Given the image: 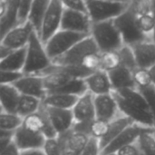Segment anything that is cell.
<instances>
[{
	"label": "cell",
	"mask_w": 155,
	"mask_h": 155,
	"mask_svg": "<svg viewBox=\"0 0 155 155\" xmlns=\"http://www.w3.org/2000/svg\"><path fill=\"white\" fill-rule=\"evenodd\" d=\"M101 153L102 149L100 145V140L94 137H90L81 155H101Z\"/></svg>",
	"instance_id": "60d3db41"
},
{
	"label": "cell",
	"mask_w": 155,
	"mask_h": 155,
	"mask_svg": "<svg viewBox=\"0 0 155 155\" xmlns=\"http://www.w3.org/2000/svg\"><path fill=\"white\" fill-rule=\"evenodd\" d=\"M87 92L88 89L84 79L72 78L63 87H61L60 89L52 94H64L70 95H76L80 97Z\"/></svg>",
	"instance_id": "4dcf8cb0"
},
{
	"label": "cell",
	"mask_w": 155,
	"mask_h": 155,
	"mask_svg": "<svg viewBox=\"0 0 155 155\" xmlns=\"http://www.w3.org/2000/svg\"><path fill=\"white\" fill-rule=\"evenodd\" d=\"M138 68L149 69L155 64V42L143 41L131 46Z\"/></svg>",
	"instance_id": "d6986e66"
},
{
	"label": "cell",
	"mask_w": 155,
	"mask_h": 155,
	"mask_svg": "<svg viewBox=\"0 0 155 155\" xmlns=\"http://www.w3.org/2000/svg\"><path fill=\"white\" fill-rule=\"evenodd\" d=\"M45 46L39 35L34 32L26 46V60L23 73L26 75H38L52 64Z\"/></svg>",
	"instance_id": "7a4b0ae2"
},
{
	"label": "cell",
	"mask_w": 155,
	"mask_h": 155,
	"mask_svg": "<svg viewBox=\"0 0 155 155\" xmlns=\"http://www.w3.org/2000/svg\"><path fill=\"white\" fill-rule=\"evenodd\" d=\"M13 85L19 91L21 94L36 97L42 101L48 94L45 87L44 78L39 75L25 74Z\"/></svg>",
	"instance_id": "7c38bea8"
},
{
	"label": "cell",
	"mask_w": 155,
	"mask_h": 155,
	"mask_svg": "<svg viewBox=\"0 0 155 155\" xmlns=\"http://www.w3.org/2000/svg\"><path fill=\"white\" fill-rule=\"evenodd\" d=\"M137 144L143 155H155L154 128H145L140 134Z\"/></svg>",
	"instance_id": "f546056e"
},
{
	"label": "cell",
	"mask_w": 155,
	"mask_h": 155,
	"mask_svg": "<svg viewBox=\"0 0 155 155\" xmlns=\"http://www.w3.org/2000/svg\"><path fill=\"white\" fill-rule=\"evenodd\" d=\"M43 105V101L33 96L21 94L16 114L21 117L25 118L31 114L37 113Z\"/></svg>",
	"instance_id": "83f0119b"
},
{
	"label": "cell",
	"mask_w": 155,
	"mask_h": 155,
	"mask_svg": "<svg viewBox=\"0 0 155 155\" xmlns=\"http://www.w3.org/2000/svg\"><path fill=\"white\" fill-rule=\"evenodd\" d=\"M114 21L122 35L124 45L132 46L140 42L147 40L152 41L139 29L136 20V7L134 1H131V5L127 10Z\"/></svg>",
	"instance_id": "3957f363"
},
{
	"label": "cell",
	"mask_w": 155,
	"mask_h": 155,
	"mask_svg": "<svg viewBox=\"0 0 155 155\" xmlns=\"http://www.w3.org/2000/svg\"><path fill=\"white\" fill-rule=\"evenodd\" d=\"M26 60V47L12 52L5 58L0 60V71L23 72Z\"/></svg>",
	"instance_id": "603a6c76"
},
{
	"label": "cell",
	"mask_w": 155,
	"mask_h": 155,
	"mask_svg": "<svg viewBox=\"0 0 155 155\" xmlns=\"http://www.w3.org/2000/svg\"><path fill=\"white\" fill-rule=\"evenodd\" d=\"M43 151L46 155H63L65 152L58 137L54 139H46Z\"/></svg>",
	"instance_id": "d590c367"
},
{
	"label": "cell",
	"mask_w": 155,
	"mask_h": 155,
	"mask_svg": "<svg viewBox=\"0 0 155 155\" xmlns=\"http://www.w3.org/2000/svg\"><path fill=\"white\" fill-rule=\"evenodd\" d=\"M117 94L120 97H122L124 100H125L126 102H128L130 104L140 108L143 111L146 112H150V108L143 97V95L141 94V92L136 89V88H127V89H124L118 92H113Z\"/></svg>",
	"instance_id": "f1b7e54d"
},
{
	"label": "cell",
	"mask_w": 155,
	"mask_h": 155,
	"mask_svg": "<svg viewBox=\"0 0 155 155\" xmlns=\"http://www.w3.org/2000/svg\"><path fill=\"white\" fill-rule=\"evenodd\" d=\"M64 8L75 11V12H80L84 14H88L87 10V5H86V1H82V0H65L63 1Z\"/></svg>",
	"instance_id": "b9f144b4"
},
{
	"label": "cell",
	"mask_w": 155,
	"mask_h": 155,
	"mask_svg": "<svg viewBox=\"0 0 155 155\" xmlns=\"http://www.w3.org/2000/svg\"><path fill=\"white\" fill-rule=\"evenodd\" d=\"M32 2L29 0H20L17 8V22L18 25L28 22V17L32 6Z\"/></svg>",
	"instance_id": "74e56055"
},
{
	"label": "cell",
	"mask_w": 155,
	"mask_h": 155,
	"mask_svg": "<svg viewBox=\"0 0 155 155\" xmlns=\"http://www.w3.org/2000/svg\"><path fill=\"white\" fill-rule=\"evenodd\" d=\"M34 32L35 30L29 22L17 25L1 38L0 45L11 51L25 48Z\"/></svg>",
	"instance_id": "ba28073f"
},
{
	"label": "cell",
	"mask_w": 155,
	"mask_h": 155,
	"mask_svg": "<svg viewBox=\"0 0 155 155\" xmlns=\"http://www.w3.org/2000/svg\"><path fill=\"white\" fill-rule=\"evenodd\" d=\"M15 132L0 130V151L5 149L8 145L14 143Z\"/></svg>",
	"instance_id": "7bdbcfd3"
},
{
	"label": "cell",
	"mask_w": 155,
	"mask_h": 155,
	"mask_svg": "<svg viewBox=\"0 0 155 155\" xmlns=\"http://www.w3.org/2000/svg\"><path fill=\"white\" fill-rule=\"evenodd\" d=\"M88 92L94 96L113 94V86L107 72L98 70L84 79Z\"/></svg>",
	"instance_id": "ac0fdd59"
},
{
	"label": "cell",
	"mask_w": 155,
	"mask_h": 155,
	"mask_svg": "<svg viewBox=\"0 0 155 155\" xmlns=\"http://www.w3.org/2000/svg\"><path fill=\"white\" fill-rule=\"evenodd\" d=\"M121 65V58L118 51L101 53V70L107 73L118 68Z\"/></svg>",
	"instance_id": "d6a6232c"
},
{
	"label": "cell",
	"mask_w": 155,
	"mask_h": 155,
	"mask_svg": "<svg viewBox=\"0 0 155 155\" xmlns=\"http://www.w3.org/2000/svg\"><path fill=\"white\" fill-rule=\"evenodd\" d=\"M114 92H118L127 88H136L134 81L133 71L120 65L118 68L108 73Z\"/></svg>",
	"instance_id": "7402d4cb"
},
{
	"label": "cell",
	"mask_w": 155,
	"mask_h": 155,
	"mask_svg": "<svg viewBox=\"0 0 155 155\" xmlns=\"http://www.w3.org/2000/svg\"><path fill=\"white\" fill-rule=\"evenodd\" d=\"M94 106L96 119L101 121L111 123L123 115L114 94L94 96Z\"/></svg>",
	"instance_id": "30bf717a"
},
{
	"label": "cell",
	"mask_w": 155,
	"mask_h": 155,
	"mask_svg": "<svg viewBox=\"0 0 155 155\" xmlns=\"http://www.w3.org/2000/svg\"><path fill=\"white\" fill-rule=\"evenodd\" d=\"M21 97L19 91L12 84H0V112L16 114Z\"/></svg>",
	"instance_id": "44dd1931"
},
{
	"label": "cell",
	"mask_w": 155,
	"mask_h": 155,
	"mask_svg": "<svg viewBox=\"0 0 155 155\" xmlns=\"http://www.w3.org/2000/svg\"><path fill=\"white\" fill-rule=\"evenodd\" d=\"M148 127H143L142 125L134 124L123 131L111 143H109L103 151L101 155H106L109 153H117L120 149L129 144L134 143L137 142L142 132Z\"/></svg>",
	"instance_id": "5bb4252c"
},
{
	"label": "cell",
	"mask_w": 155,
	"mask_h": 155,
	"mask_svg": "<svg viewBox=\"0 0 155 155\" xmlns=\"http://www.w3.org/2000/svg\"><path fill=\"white\" fill-rule=\"evenodd\" d=\"M81 65L91 73H94L101 69V53L91 54L87 55L82 62Z\"/></svg>",
	"instance_id": "8d00e7d4"
},
{
	"label": "cell",
	"mask_w": 155,
	"mask_h": 155,
	"mask_svg": "<svg viewBox=\"0 0 155 155\" xmlns=\"http://www.w3.org/2000/svg\"><path fill=\"white\" fill-rule=\"evenodd\" d=\"M134 124V123L131 119L125 117L124 115H122V116L118 117L117 119L114 120L113 122H111L109 124V128H108L107 134L102 140H100V145H101L102 151L109 143H111L123 131H124L127 127H129L130 125H132Z\"/></svg>",
	"instance_id": "cb8c5ba5"
},
{
	"label": "cell",
	"mask_w": 155,
	"mask_h": 155,
	"mask_svg": "<svg viewBox=\"0 0 155 155\" xmlns=\"http://www.w3.org/2000/svg\"><path fill=\"white\" fill-rule=\"evenodd\" d=\"M24 118L17 114L0 112V130L15 132L23 125Z\"/></svg>",
	"instance_id": "1f68e13d"
},
{
	"label": "cell",
	"mask_w": 155,
	"mask_h": 155,
	"mask_svg": "<svg viewBox=\"0 0 155 155\" xmlns=\"http://www.w3.org/2000/svg\"><path fill=\"white\" fill-rule=\"evenodd\" d=\"M21 155H46L43 149H35V150H28L21 152Z\"/></svg>",
	"instance_id": "bcb514c9"
},
{
	"label": "cell",
	"mask_w": 155,
	"mask_h": 155,
	"mask_svg": "<svg viewBox=\"0 0 155 155\" xmlns=\"http://www.w3.org/2000/svg\"><path fill=\"white\" fill-rule=\"evenodd\" d=\"M58 139L65 151H70L81 155L90 139V136L72 129L65 134L58 135Z\"/></svg>",
	"instance_id": "ffe728a7"
},
{
	"label": "cell",
	"mask_w": 155,
	"mask_h": 155,
	"mask_svg": "<svg viewBox=\"0 0 155 155\" xmlns=\"http://www.w3.org/2000/svg\"><path fill=\"white\" fill-rule=\"evenodd\" d=\"M93 23L88 14L75 12L64 8L61 29L90 35Z\"/></svg>",
	"instance_id": "9c48e42d"
},
{
	"label": "cell",
	"mask_w": 155,
	"mask_h": 155,
	"mask_svg": "<svg viewBox=\"0 0 155 155\" xmlns=\"http://www.w3.org/2000/svg\"><path fill=\"white\" fill-rule=\"evenodd\" d=\"M136 20L141 32L155 42V18L151 12L150 1H134Z\"/></svg>",
	"instance_id": "4fadbf2b"
},
{
	"label": "cell",
	"mask_w": 155,
	"mask_h": 155,
	"mask_svg": "<svg viewBox=\"0 0 155 155\" xmlns=\"http://www.w3.org/2000/svg\"><path fill=\"white\" fill-rule=\"evenodd\" d=\"M138 90L143 95V97L150 108V111L155 120V85L152 84L146 88L138 89Z\"/></svg>",
	"instance_id": "f35d334b"
},
{
	"label": "cell",
	"mask_w": 155,
	"mask_h": 155,
	"mask_svg": "<svg viewBox=\"0 0 155 155\" xmlns=\"http://www.w3.org/2000/svg\"><path fill=\"white\" fill-rule=\"evenodd\" d=\"M133 76L136 89L146 88L153 84L148 69L137 68L133 72Z\"/></svg>",
	"instance_id": "e575fe53"
},
{
	"label": "cell",
	"mask_w": 155,
	"mask_h": 155,
	"mask_svg": "<svg viewBox=\"0 0 155 155\" xmlns=\"http://www.w3.org/2000/svg\"><path fill=\"white\" fill-rule=\"evenodd\" d=\"M79 96L64 94H49L43 100V104L46 107L72 110L77 103Z\"/></svg>",
	"instance_id": "4316f807"
},
{
	"label": "cell",
	"mask_w": 155,
	"mask_h": 155,
	"mask_svg": "<svg viewBox=\"0 0 155 155\" xmlns=\"http://www.w3.org/2000/svg\"><path fill=\"white\" fill-rule=\"evenodd\" d=\"M116 153L117 155H142L141 150L137 144V142L123 147Z\"/></svg>",
	"instance_id": "ee69618b"
},
{
	"label": "cell",
	"mask_w": 155,
	"mask_h": 155,
	"mask_svg": "<svg viewBox=\"0 0 155 155\" xmlns=\"http://www.w3.org/2000/svg\"><path fill=\"white\" fill-rule=\"evenodd\" d=\"M154 129H155V128H154Z\"/></svg>",
	"instance_id": "816d5d0a"
},
{
	"label": "cell",
	"mask_w": 155,
	"mask_h": 155,
	"mask_svg": "<svg viewBox=\"0 0 155 155\" xmlns=\"http://www.w3.org/2000/svg\"><path fill=\"white\" fill-rule=\"evenodd\" d=\"M100 53L94 40L91 35L84 38L74 45L68 52L56 58L52 63L59 66L80 65L83 60L91 54Z\"/></svg>",
	"instance_id": "8992f818"
},
{
	"label": "cell",
	"mask_w": 155,
	"mask_h": 155,
	"mask_svg": "<svg viewBox=\"0 0 155 155\" xmlns=\"http://www.w3.org/2000/svg\"><path fill=\"white\" fill-rule=\"evenodd\" d=\"M45 141L46 138L43 134L29 131L23 126L15 132L14 143L21 152L43 149Z\"/></svg>",
	"instance_id": "2e32d148"
},
{
	"label": "cell",
	"mask_w": 155,
	"mask_h": 155,
	"mask_svg": "<svg viewBox=\"0 0 155 155\" xmlns=\"http://www.w3.org/2000/svg\"><path fill=\"white\" fill-rule=\"evenodd\" d=\"M50 0H34L28 17V22L32 25L35 32L39 35L45 13Z\"/></svg>",
	"instance_id": "d4e9b609"
},
{
	"label": "cell",
	"mask_w": 155,
	"mask_h": 155,
	"mask_svg": "<svg viewBox=\"0 0 155 155\" xmlns=\"http://www.w3.org/2000/svg\"><path fill=\"white\" fill-rule=\"evenodd\" d=\"M120 58H121V65L124 66L131 71H134L138 68L134 54L133 49L129 45H124L120 50H118Z\"/></svg>",
	"instance_id": "836d02e7"
},
{
	"label": "cell",
	"mask_w": 155,
	"mask_h": 155,
	"mask_svg": "<svg viewBox=\"0 0 155 155\" xmlns=\"http://www.w3.org/2000/svg\"><path fill=\"white\" fill-rule=\"evenodd\" d=\"M20 0H8V9L0 16V36H5L10 30L18 25L17 8Z\"/></svg>",
	"instance_id": "484cf974"
},
{
	"label": "cell",
	"mask_w": 155,
	"mask_h": 155,
	"mask_svg": "<svg viewBox=\"0 0 155 155\" xmlns=\"http://www.w3.org/2000/svg\"><path fill=\"white\" fill-rule=\"evenodd\" d=\"M148 71H149V74H150V76H151L152 83H153V85H155V64H153L152 67H150L148 69Z\"/></svg>",
	"instance_id": "7dc6e473"
},
{
	"label": "cell",
	"mask_w": 155,
	"mask_h": 155,
	"mask_svg": "<svg viewBox=\"0 0 155 155\" xmlns=\"http://www.w3.org/2000/svg\"><path fill=\"white\" fill-rule=\"evenodd\" d=\"M87 36L88 35L61 29L45 45L46 53L53 62L56 58L64 54L74 45Z\"/></svg>",
	"instance_id": "5b68a950"
},
{
	"label": "cell",
	"mask_w": 155,
	"mask_h": 155,
	"mask_svg": "<svg viewBox=\"0 0 155 155\" xmlns=\"http://www.w3.org/2000/svg\"><path fill=\"white\" fill-rule=\"evenodd\" d=\"M130 5L131 1H86L88 15L93 24L115 20Z\"/></svg>",
	"instance_id": "277c9868"
},
{
	"label": "cell",
	"mask_w": 155,
	"mask_h": 155,
	"mask_svg": "<svg viewBox=\"0 0 155 155\" xmlns=\"http://www.w3.org/2000/svg\"><path fill=\"white\" fill-rule=\"evenodd\" d=\"M72 111L74 114V124L90 123L95 120L94 95L90 92H87L80 96Z\"/></svg>",
	"instance_id": "e0dca14e"
},
{
	"label": "cell",
	"mask_w": 155,
	"mask_h": 155,
	"mask_svg": "<svg viewBox=\"0 0 155 155\" xmlns=\"http://www.w3.org/2000/svg\"><path fill=\"white\" fill-rule=\"evenodd\" d=\"M90 35L94 40L100 53L118 51L124 45L114 20L93 24Z\"/></svg>",
	"instance_id": "6da1fadb"
},
{
	"label": "cell",
	"mask_w": 155,
	"mask_h": 155,
	"mask_svg": "<svg viewBox=\"0 0 155 155\" xmlns=\"http://www.w3.org/2000/svg\"><path fill=\"white\" fill-rule=\"evenodd\" d=\"M63 155H80V154H77V153H73V152H70V151H65Z\"/></svg>",
	"instance_id": "c3c4849f"
},
{
	"label": "cell",
	"mask_w": 155,
	"mask_h": 155,
	"mask_svg": "<svg viewBox=\"0 0 155 155\" xmlns=\"http://www.w3.org/2000/svg\"><path fill=\"white\" fill-rule=\"evenodd\" d=\"M0 155H21V151L17 148L15 143H12L5 149L0 151Z\"/></svg>",
	"instance_id": "f6af8a7d"
},
{
	"label": "cell",
	"mask_w": 155,
	"mask_h": 155,
	"mask_svg": "<svg viewBox=\"0 0 155 155\" xmlns=\"http://www.w3.org/2000/svg\"><path fill=\"white\" fill-rule=\"evenodd\" d=\"M64 10V6L63 1L50 0L39 35L44 45H45L58 31L61 30Z\"/></svg>",
	"instance_id": "52a82bcc"
},
{
	"label": "cell",
	"mask_w": 155,
	"mask_h": 155,
	"mask_svg": "<svg viewBox=\"0 0 155 155\" xmlns=\"http://www.w3.org/2000/svg\"><path fill=\"white\" fill-rule=\"evenodd\" d=\"M45 108L48 118L58 135L65 134L73 129L74 124V118L72 110L46 106H45Z\"/></svg>",
	"instance_id": "9a60e30c"
},
{
	"label": "cell",
	"mask_w": 155,
	"mask_h": 155,
	"mask_svg": "<svg viewBox=\"0 0 155 155\" xmlns=\"http://www.w3.org/2000/svg\"><path fill=\"white\" fill-rule=\"evenodd\" d=\"M113 94L117 101L120 112L122 113L123 115L131 119L136 124L142 125L143 127H148V128H155V120L152 113L137 108L130 104L125 100H124L117 94L115 93H113Z\"/></svg>",
	"instance_id": "8fae6325"
},
{
	"label": "cell",
	"mask_w": 155,
	"mask_h": 155,
	"mask_svg": "<svg viewBox=\"0 0 155 155\" xmlns=\"http://www.w3.org/2000/svg\"><path fill=\"white\" fill-rule=\"evenodd\" d=\"M25 74L23 72L0 71V84H14L20 80Z\"/></svg>",
	"instance_id": "ab89813d"
},
{
	"label": "cell",
	"mask_w": 155,
	"mask_h": 155,
	"mask_svg": "<svg viewBox=\"0 0 155 155\" xmlns=\"http://www.w3.org/2000/svg\"><path fill=\"white\" fill-rule=\"evenodd\" d=\"M106 155H117L116 153H109V154H106Z\"/></svg>",
	"instance_id": "681fc988"
},
{
	"label": "cell",
	"mask_w": 155,
	"mask_h": 155,
	"mask_svg": "<svg viewBox=\"0 0 155 155\" xmlns=\"http://www.w3.org/2000/svg\"><path fill=\"white\" fill-rule=\"evenodd\" d=\"M142 155H143V154H142Z\"/></svg>",
	"instance_id": "f907efd6"
}]
</instances>
